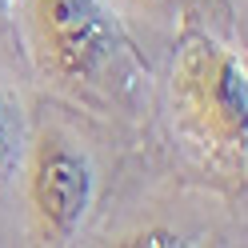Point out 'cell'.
I'll return each mask as SVG.
<instances>
[{"label":"cell","mask_w":248,"mask_h":248,"mask_svg":"<svg viewBox=\"0 0 248 248\" xmlns=\"http://www.w3.org/2000/svg\"><path fill=\"white\" fill-rule=\"evenodd\" d=\"M28 60L52 96L76 108H112L132 92L136 52L108 0H28Z\"/></svg>","instance_id":"obj_1"},{"label":"cell","mask_w":248,"mask_h":248,"mask_svg":"<svg viewBox=\"0 0 248 248\" xmlns=\"http://www.w3.org/2000/svg\"><path fill=\"white\" fill-rule=\"evenodd\" d=\"M168 96H172V116L184 136H192L216 160L244 168V144H248L244 60L228 44L216 40L208 28H200L192 16L180 24L172 48Z\"/></svg>","instance_id":"obj_2"},{"label":"cell","mask_w":248,"mask_h":248,"mask_svg":"<svg viewBox=\"0 0 248 248\" xmlns=\"http://www.w3.org/2000/svg\"><path fill=\"white\" fill-rule=\"evenodd\" d=\"M20 196L40 244H68L84 228L96 196V168L84 140L64 116H48V108L32 112Z\"/></svg>","instance_id":"obj_3"},{"label":"cell","mask_w":248,"mask_h":248,"mask_svg":"<svg viewBox=\"0 0 248 248\" xmlns=\"http://www.w3.org/2000/svg\"><path fill=\"white\" fill-rule=\"evenodd\" d=\"M28 128H32V104L24 96V80L16 76L12 28H0V200L20 192Z\"/></svg>","instance_id":"obj_4"},{"label":"cell","mask_w":248,"mask_h":248,"mask_svg":"<svg viewBox=\"0 0 248 248\" xmlns=\"http://www.w3.org/2000/svg\"><path fill=\"white\" fill-rule=\"evenodd\" d=\"M128 12H136V16H144L152 24H164V20H176L180 24L192 16V0H120Z\"/></svg>","instance_id":"obj_5"},{"label":"cell","mask_w":248,"mask_h":248,"mask_svg":"<svg viewBox=\"0 0 248 248\" xmlns=\"http://www.w3.org/2000/svg\"><path fill=\"white\" fill-rule=\"evenodd\" d=\"M12 4L16 0H0V28H12Z\"/></svg>","instance_id":"obj_6"}]
</instances>
